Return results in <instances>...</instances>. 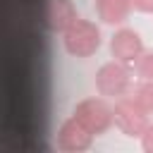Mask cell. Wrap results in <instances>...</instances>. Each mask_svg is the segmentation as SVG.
I'll list each match as a JSON object with an SVG mask.
<instances>
[{
	"instance_id": "cell-5",
	"label": "cell",
	"mask_w": 153,
	"mask_h": 153,
	"mask_svg": "<svg viewBox=\"0 0 153 153\" xmlns=\"http://www.w3.org/2000/svg\"><path fill=\"white\" fill-rule=\"evenodd\" d=\"M74 117L79 122H84L93 134H100L112 122V108L103 98H84L81 103H76Z\"/></svg>"
},
{
	"instance_id": "cell-3",
	"label": "cell",
	"mask_w": 153,
	"mask_h": 153,
	"mask_svg": "<svg viewBox=\"0 0 153 153\" xmlns=\"http://www.w3.org/2000/svg\"><path fill=\"white\" fill-rule=\"evenodd\" d=\"M148 112L134 100V98H122L115 103L112 108V120L117 124V129L127 136H141L143 129L148 127Z\"/></svg>"
},
{
	"instance_id": "cell-10",
	"label": "cell",
	"mask_w": 153,
	"mask_h": 153,
	"mask_svg": "<svg viewBox=\"0 0 153 153\" xmlns=\"http://www.w3.org/2000/svg\"><path fill=\"white\" fill-rule=\"evenodd\" d=\"M134 69H136V74L141 76V79H148V81H153V50L151 53H139V57L134 60Z\"/></svg>"
},
{
	"instance_id": "cell-1",
	"label": "cell",
	"mask_w": 153,
	"mask_h": 153,
	"mask_svg": "<svg viewBox=\"0 0 153 153\" xmlns=\"http://www.w3.org/2000/svg\"><path fill=\"white\" fill-rule=\"evenodd\" d=\"M62 33H65V38H62L65 50H67L69 55H74V57H88V55H93V53L98 50V45H100L98 26H96L93 22H88V19H79V17H76Z\"/></svg>"
},
{
	"instance_id": "cell-8",
	"label": "cell",
	"mask_w": 153,
	"mask_h": 153,
	"mask_svg": "<svg viewBox=\"0 0 153 153\" xmlns=\"http://www.w3.org/2000/svg\"><path fill=\"white\" fill-rule=\"evenodd\" d=\"M131 0H96V12L105 24H120L127 19Z\"/></svg>"
},
{
	"instance_id": "cell-11",
	"label": "cell",
	"mask_w": 153,
	"mask_h": 153,
	"mask_svg": "<svg viewBox=\"0 0 153 153\" xmlns=\"http://www.w3.org/2000/svg\"><path fill=\"white\" fill-rule=\"evenodd\" d=\"M141 148L146 153H153V124H148L141 134Z\"/></svg>"
},
{
	"instance_id": "cell-12",
	"label": "cell",
	"mask_w": 153,
	"mask_h": 153,
	"mask_svg": "<svg viewBox=\"0 0 153 153\" xmlns=\"http://www.w3.org/2000/svg\"><path fill=\"white\" fill-rule=\"evenodd\" d=\"M131 5L139 12H153V0H131Z\"/></svg>"
},
{
	"instance_id": "cell-9",
	"label": "cell",
	"mask_w": 153,
	"mask_h": 153,
	"mask_svg": "<svg viewBox=\"0 0 153 153\" xmlns=\"http://www.w3.org/2000/svg\"><path fill=\"white\" fill-rule=\"evenodd\" d=\"M134 100H136L146 112H153V81L143 79V84H139L136 91H134Z\"/></svg>"
},
{
	"instance_id": "cell-6",
	"label": "cell",
	"mask_w": 153,
	"mask_h": 153,
	"mask_svg": "<svg viewBox=\"0 0 153 153\" xmlns=\"http://www.w3.org/2000/svg\"><path fill=\"white\" fill-rule=\"evenodd\" d=\"M91 139H93V131L79 122L74 115L69 120H65L57 129V148L65 151V153H81L91 146Z\"/></svg>"
},
{
	"instance_id": "cell-4",
	"label": "cell",
	"mask_w": 153,
	"mask_h": 153,
	"mask_svg": "<svg viewBox=\"0 0 153 153\" xmlns=\"http://www.w3.org/2000/svg\"><path fill=\"white\" fill-rule=\"evenodd\" d=\"M129 81H131V72L127 62H120V60L105 62L96 74V88L100 96H112V98L124 96L129 88Z\"/></svg>"
},
{
	"instance_id": "cell-7",
	"label": "cell",
	"mask_w": 153,
	"mask_h": 153,
	"mask_svg": "<svg viewBox=\"0 0 153 153\" xmlns=\"http://www.w3.org/2000/svg\"><path fill=\"white\" fill-rule=\"evenodd\" d=\"M141 50H143L141 38H139V33L131 31V29H120V31H115L112 38H110V53H112V57L120 60V62H134Z\"/></svg>"
},
{
	"instance_id": "cell-2",
	"label": "cell",
	"mask_w": 153,
	"mask_h": 153,
	"mask_svg": "<svg viewBox=\"0 0 153 153\" xmlns=\"http://www.w3.org/2000/svg\"><path fill=\"white\" fill-rule=\"evenodd\" d=\"M36 19L45 31H65L76 12L69 0H36Z\"/></svg>"
}]
</instances>
